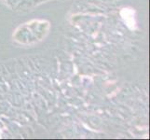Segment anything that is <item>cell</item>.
Returning <instances> with one entry per match:
<instances>
[{
    "mask_svg": "<svg viewBox=\"0 0 150 140\" xmlns=\"http://www.w3.org/2000/svg\"><path fill=\"white\" fill-rule=\"evenodd\" d=\"M50 24L46 21H33L21 26L13 37L21 44H31L42 40L48 33Z\"/></svg>",
    "mask_w": 150,
    "mask_h": 140,
    "instance_id": "cell-1",
    "label": "cell"
}]
</instances>
